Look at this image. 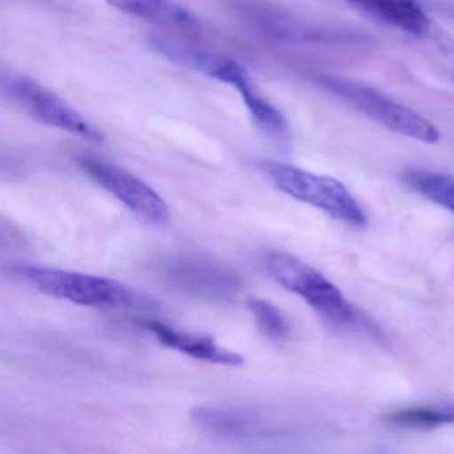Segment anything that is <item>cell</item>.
Masks as SVG:
<instances>
[{"instance_id":"5b68a950","label":"cell","mask_w":454,"mask_h":454,"mask_svg":"<svg viewBox=\"0 0 454 454\" xmlns=\"http://www.w3.org/2000/svg\"><path fill=\"white\" fill-rule=\"evenodd\" d=\"M2 95L39 123L70 132L90 142L100 143L103 140L102 132L73 106L34 79L20 74L4 73Z\"/></svg>"},{"instance_id":"9a60e30c","label":"cell","mask_w":454,"mask_h":454,"mask_svg":"<svg viewBox=\"0 0 454 454\" xmlns=\"http://www.w3.org/2000/svg\"><path fill=\"white\" fill-rule=\"evenodd\" d=\"M406 179L417 192L454 214V179L427 171L409 172Z\"/></svg>"},{"instance_id":"3957f363","label":"cell","mask_w":454,"mask_h":454,"mask_svg":"<svg viewBox=\"0 0 454 454\" xmlns=\"http://www.w3.org/2000/svg\"><path fill=\"white\" fill-rule=\"evenodd\" d=\"M320 83L390 131L427 145H434L440 140V131L430 121L373 87L339 76H321Z\"/></svg>"},{"instance_id":"9c48e42d","label":"cell","mask_w":454,"mask_h":454,"mask_svg":"<svg viewBox=\"0 0 454 454\" xmlns=\"http://www.w3.org/2000/svg\"><path fill=\"white\" fill-rule=\"evenodd\" d=\"M143 326L161 344L196 360L228 366H238L244 363V358L240 355L225 349L211 337L177 331L166 324L153 320H145Z\"/></svg>"},{"instance_id":"7a4b0ae2","label":"cell","mask_w":454,"mask_h":454,"mask_svg":"<svg viewBox=\"0 0 454 454\" xmlns=\"http://www.w3.org/2000/svg\"><path fill=\"white\" fill-rule=\"evenodd\" d=\"M260 167L275 187L291 198L352 227H365L368 223L360 204L339 180L275 161H264Z\"/></svg>"},{"instance_id":"52a82bcc","label":"cell","mask_w":454,"mask_h":454,"mask_svg":"<svg viewBox=\"0 0 454 454\" xmlns=\"http://www.w3.org/2000/svg\"><path fill=\"white\" fill-rule=\"evenodd\" d=\"M166 275L172 286L214 301L232 299L240 291V281L232 270L200 257H179L169 262Z\"/></svg>"},{"instance_id":"8992f818","label":"cell","mask_w":454,"mask_h":454,"mask_svg":"<svg viewBox=\"0 0 454 454\" xmlns=\"http://www.w3.org/2000/svg\"><path fill=\"white\" fill-rule=\"evenodd\" d=\"M81 168L127 208L151 224L168 220V206L160 195L139 177L113 164L92 158H82Z\"/></svg>"},{"instance_id":"5bb4252c","label":"cell","mask_w":454,"mask_h":454,"mask_svg":"<svg viewBox=\"0 0 454 454\" xmlns=\"http://www.w3.org/2000/svg\"><path fill=\"white\" fill-rule=\"evenodd\" d=\"M384 421L401 429H433L453 424L454 405L411 406L387 414Z\"/></svg>"},{"instance_id":"2e32d148","label":"cell","mask_w":454,"mask_h":454,"mask_svg":"<svg viewBox=\"0 0 454 454\" xmlns=\"http://www.w3.org/2000/svg\"><path fill=\"white\" fill-rule=\"evenodd\" d=\"M247 305L257 328L267 339L283 341L288 337V321L275 304L259 297H249Z\"/></svg>"},{"instance_id":"30bf717a","label":"cell","mask_w":454,"mask_h":454,"mask_svg":"<svg viewBox=\"0 0 454 454\" xmlns=\"http://www.w3.org/2000/svg\"><path fill=\"white\" fill-rule=\"evenodd\" d=\"M348 4L372 20L411 35L429 33L430 20L416 0H348Z\"/></svg>"},{"instance_id":"8fae6325","label":"cell","mask_w":454,"mask_h":454,"mask_svg":"<svg viewBox=\"0 0 454 454\" xmlns=\"http://www.w3.org/2000/svg\"><path fill=\"white\" fill-rule=\"evenodd\" d=\"M118 12L137 20L175 30H195L199 20L190 10L174 0H106Z\"/></svg>"},{"instance_id":"7c38bea8","label":"cell","mask_w":454,"mask_h":454,"mask_svg":"<svg viewBox=\"0 0 454 454\" xmlns=\"http://www.w3.org/2000/svg\"><path fill=\"white\" fill-rule=\"evenodd\" d=\"M191 419L203 432L222 437H241L251 433V414L227 406H198L191 411Z\"/></svg>"},{"instance_id":"6da1fadb","label":"cell","mask_w":454,"mask_h":454,"mask_svg":"<svg viewBox=\"0 0 454 454\" xmlns=\"http://www.w3.org/2000/svg\"><path fill=\"white\" fill-rule=\"evenodd\" d=\"M15 272L43 294L74 304L132 310L155 308L151 297L111 278L34 265L18 267Z\"/></svg>"},{"instance_id":"4fadbf2b","label":"cell","mask_w":454,"mask_h":454,"mask_svg":"<svg viewBox=\"0 0 454 454\" xmlns=\"http://www.w3.org/2000/svg\"><path fill=\"white\" fill-rule=\"evenodd\" d=\"M236 90L241 95V99L256 126L273 139L286 140L288 137L286 118L275 106L270 105L267 99L254 91L251 81L241 84Z\"/></svg>"},{"instance_id":"277c9868","label":"cell","mask_w":454,"mask_h":454,"mask_svg":"<svg viewBox=\"0 0 454 454\" xmlns=\"http://www.w3.org/2000/svg\"><path fill=\"white\" fill-rule=\"evenodd\" d=\"M270 275L284 288L304 299L308 305L334 324H352L356 312L341 291L323 273L286 252L265 256Z\"/></svg>"},{"instance_id":"ba28073f","label":"cell","mask_w":454,"mask_h":454,"mask_svg":"<svg viewBox=\"0 0 454 454\" xmlns=\"http://www.w3.org/2000/svg\"><path fill=\"white\" fill-rule=\"evenodd\" d=\"M151 43L159 54L171 62L198 71L215 81L231 84L235 89L251 81L243 66L222 55L212 54L206 50L190 46L175 39L163 38V36H155Z\"/></svg>"}]
</instances>
